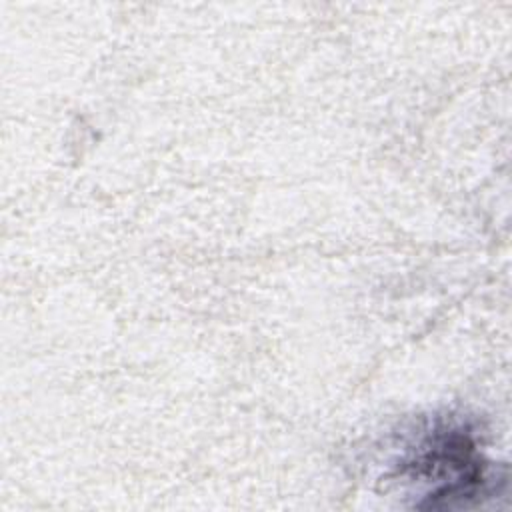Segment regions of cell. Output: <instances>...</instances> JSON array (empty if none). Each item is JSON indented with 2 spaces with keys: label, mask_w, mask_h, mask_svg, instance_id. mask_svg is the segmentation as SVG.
<instances>
[{
  "label": "cell",
  "mask_w": 512,
  "mask_h": 512,
  "mask_svg": "<svg viewBox=\"0 0 512 512\" xmlns=\"http://www.w3.org/2000/svg\"><path fill=\"white\" fill-rule=\"evenodd\" d=\"M420 482L434 484L428 498H472L486 484L482 464L472 440L458 428L440 430L430 436L408 462Z\"/></svg>",
  "instance_id": "obj_1"
}]
</instances>
